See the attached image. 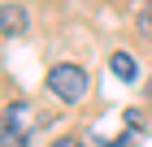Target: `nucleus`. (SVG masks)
<instances>
[{
    "mask_svg": "<svg viewBox=\"0 0 152 147\" xmlns=\"http://www.w3.org/2000/svg\"><path fill=\"white\" fill-rule=\"evenodd\" d=\"M26 130H31V104H26V100H13V104H4L0 147H26Z\"/></svg>",
    "mask_w": 152,
    "mask_h": 147,
    "instance_id": "2",
    "label": "nucleus"
},
{
    "mask_svg": "<svg viewBox=\"0 0 152 147\" xmlns=\"http://www.w3.org/2000/svg\"><path fill=\"white\" fill-rule=\"evenodd\" d=\"M109 69H113L117 82H135V78H139V65H135L130 52H113V56H109Z\"/></svg>",
    "mask_w": 152,
    "mask_h": 147,
    "instance_id": "4",
    "label": "nucleus"
},
{
    "mask_svg": "<svg viewBox=\"0 0 152 147\" xmlns=\"http://www.w3.org/2000/svg\"><path fill=\"white\" fill-rule=\"evenodd\" d=\"M139 35L152 39V4H143V13H139Z\"/></svg>",
    "mask_w": 152,
    "mask_h": 147,
    "instance_id": "5",
    "label": "nucleus"
},
{
    "mask_svg": "<svg viewBox=\"0 0 152 147\" xmlns=\"http://www.w3.org/2000/svg\"><path fill=\"white\" fill-rule=\"evenodd\" d=\"M22 30H26V9L18 0H4V4H0V35H4V39H18Z\"/></svg>",
    "mask_w": 152,
    "mask_h": 147,
    "instance_id": "3",
    "label": "nucleus"
},
{
    "mask_svg": "<svg viewBox=\"0 0 152 147\" xmlns=\"http://www.w3.org/2000/svg\"><path fill=\"white\" fill-rule=\"evenodd\" d=\"M52 147H83L78 138H61V143H52Z\"/></svg>",
    "mask_w": 152,
    "mask_h": 147,
    "instance_id": "6",
    "label": "nucleus"
},
{
    "mask_svg": "<svg viewBox=\"0 0 152 147\" xmlns=\"http://www.w3.org/2000/svg\"><path fill=\"white\" fill-rule=\"evenodd\" d=\"M44 87L52 91L61 104H78L83 95H87V69H83V65H70V61H61V65L48 69Z\"/></svg>",
    "mask_w": 152,
    "mask_h": 147,
    "instance_id": "1",
    "label": "nucleus"
}]
</instances>
